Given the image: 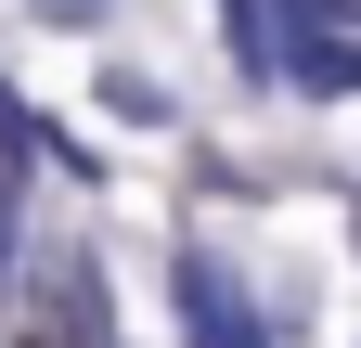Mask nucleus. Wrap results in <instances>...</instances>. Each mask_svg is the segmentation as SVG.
<instances>
[{
	"label": "nucleus",
	"mask_w": 361,
	"mask_h": 348,
	"mask_svg": "<svg viewBox=\"0 0 361 348\" xmlns=\"http://www.w3.org/2000/svg\"><path fill=\"white\" fill-rule=\"evenodd\" d=\"M336 0H219V26H233V65L245 77H297V52H323Z\"/></svg>",
	"instance_id": "nucleus-1"
},
{
	"label": "nucleus",
	"mask_w": 361,
	"mask_h": 348,
	"mask_svg": "<svg viewBox=\"0 0 361 348\" xmlns=\"http://www.w3.org/2000/svg\"><path fill=\"white\" fill-rule=\"evenodd\" d=\"M13 310H39L65 348H116V310H104V284H90V258H65V245L13 271Z\"/></svg>",
	"instance_id": "nucleus-2"
},
{
	"label": "nucleus",
	"mask_w": 361,
	"mask_h": 348,
	"mask_svg": "<svg viewBox=\"0 0 361 348\" xmlns=\"http://www.w3.org/2000/svg\"><path fill=\"white\" fill-rule=\"evenodd\" d=\"M180 335L194 348H258V310L233 271H207V258H180Z\"/></svg>",
	"instance_id": "nucleus-3"
},
{
	"label": "nucleus",
	"mask_w": 361,
	"mask_h": 348,
	"mask_svg": "<svg viewBox=\"0 0 361 348\" xmlns=\"http://www.w3.org/2000/svg\"><path fill=\"white\" fill-rule=\"evenodd\" d=\"M26 155H52L65 181H78V155H65V142H52V129H39V116H26L13 91H0V181H26Z\"/></svg>",
	"instance_id": "nucleus-4"
},
{
	"label": "nucleus",
	"mask_w": 361,
	"mask_h": 348,
	"mask_svg": "<svg viewBox=\"0 0 361 348\" xmlns=\"http://www.w3.org/2000/svg\"><path fill=\"white\" fill-rule=\"evenodd\" d=\"M284 91H310V104H348L361 91V39H323V52H297V77Z\"/></svg>",
	"instance_id": "nucleus-5"
},
{
	"label": "nucleus",
	"mask_w": 361,
	"mask_h": 348,
	"mask_svg": "<svg viewBox=\"0 0 361 348\" xmlns=\"http://www.w3.org/2000/svg\"><path fill=\"white\" fill-rule=\"evenodd\" d=\"M104 104H116V116H129V129H168V91H155V77H129V65H116V77H104Z\"/></svg>",
	"instance_id": "nucleus-6"
},
{
	"label": "nucleus",
	"mask_w": 361,
	"mask_h": 348,
	"mask_svg": "<svg viewBox=\"0 0 361 348\" xmlns=\"http://www.w3.org/2000/svg\"><path fill=\"white\" fill-rule=\"evenodd\" d=\"M39 26H104V0H26Z\"/></svg>",
	"instance_id": "nucleus-7"
},
{
	"label": "nucleus",
	"mask_w": 361,
	"mask_h": 348,
	"mask_svg": "<svg viewBox=\"0 0 361 348\" xmlns=\"http://www.w3.org/2000/svg\"><path fill=\"white\" fill-rule=\"evenodd\" d=\"M348 245H361V206H348Z\"/></svg>",
	"instance_id": "nucleus-8"
},
{
	"label": "nucleus",
	"mask_w": 361,
	"mask_h": 348,
	"mask_svg": "<svg viewBox=\"0 0 361 348\" xmlns=\"http://www.w3.org/2000/svg\"><path fill=\"white\" fill-rule=\"evenodd\" d=\"M348 13H361V0H348Z\"/></svg>",
	"instance_id": "nucleus-9"
}]
</instances>
